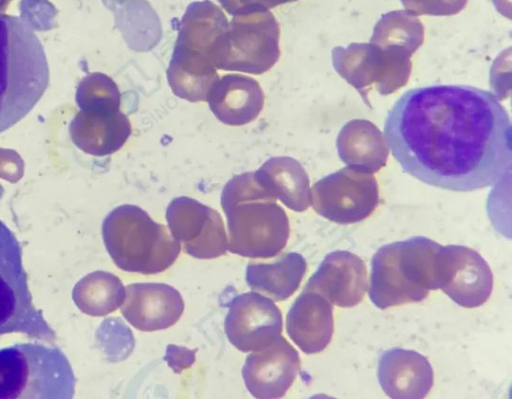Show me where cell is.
Masks as SVG:
<instances>
[{
	"label": "cell",
	"instance_id": "cell-1",
	"mask_svg": "<svg viewBox=\"0 0 512 399\" xmlns=\"http://www.w3.org/2000/svg\"><path fill=\"white\" fill-rule=\"evenodd\" d=\"M511 132L496 96L454 84L407 90L384 124L387 144L406 173L456 192L492 186L510 172Z\"/></svg>",
	"mask_w": 512,
	"mask_h": 399
},
{
	"label": "cell",
	"instance_id": "cell-2",
	"mask_svg": "<svg viewBox=\"0 0 512 399\" xmlns=\"http://www.w3.org/2000/svg\"><path fill=\"white\" fill-rule=\"evenodd\" d=\"M228 24L224 12L209 0L188 5L167 68L168 84L177 97L194 103L207 100L219 78L216 59Z\"/></svg>",
	"mask_w": 512,
	"mask_h": 399
},
{
	"label": "cell",
	"instance_id": "cell-3",
	"mask_svg": "<svg viewBox=\"0 0 512 399\" xmlns=\"http://www.w3.org/2000/svg\"><path fill=\"white\" fill-rule=\"evenodd\" d=\"M220 202L231 253L267 259L285 248L290 234L286 212L261 187L254 172L232 177L223 187Z\"/></svg>",
	"mask_w": 512,
	"mask_h": 399
},
{
	"label": "cell",
	"instance_id": "cell-4",
	"mask_svg": "<svg viewBox=\"0 0 512 399\" xmlns=\"http://www.w3.org/2000/svg\"><path fill=\"white\" fill-rule=\"evenodd\" d=\"M48 84L47 57L31 24L0 14V133L35 107Z\"/></svg>",
	"mask_w": 512,
	"mask_h": 399
},
{
	"label": "cell",
	"instance_id": "cell-5",
	"mask_svg": "<svg viewBox=\"0 0 512 399\" xmlns=\"http://www.w3.org/2000/svg\"><path fill=\"white\" fill-rule=\"evenodd\" d=\"M440 244L424 236L381 246L371 260L369 298L384 310L424 300L437 290Z\"/></svg>",
	"mask_w": 512,
	"mask_h": 399
},
{
	"label": "cell",
	"instance_id": "cell-6",
	"mask_svg": "<svg viewBox=\"0 0 512 399\" xmlns=\"http://www.w3.org/2000/svg\"><path fill=\"white\" fill-rule=\"evenodd\" d=\"M102 231L112 260L129 273H161L173 265L181 251L180 243L167 227L136 205L113 209L105 218Z\"/></svg>",
	"mask_w": 512,
	"mask_h": 399
},
{
	"label": "cell",
	"instance_id": "cell-7",
	"mask_svg": "<svg viewBox=\"0 0 512 399\" xmlns=\"http://www.w3.org/2000/svg\"><path fill=\"white\" fill-rule=\"evenodd\" d=\"M75 385L58 347L17 343L0 349V399H71Z\"/></svg>",
	"mask_w": 512,
	"mask_h": 399
},
{
	"label": "cell",
	"instance_id": "cell-8",
	"mask_svg": "<svg viewBox=\"0 0 512 399\" xmlns=\"http://www.w3.org/2000/svg\"><path fill=\"white\" fill-rule=\"evenodd\" d=\"M19 332L53 343L56 334L33 303L22 263V249L0 220V336Z\"/></svg>",
	"mask_w": 512,
	"mask_h": 399
},
{
	"label": "cell",
	"instance_id": "cell-9",
	"mask_svg": "<svg viewBox=\"0 0 512 399\" xmlns=\"http://www.w3.org/2000/svg\"><path fill=\"white\" fill-rule=\"evenodd\" d=\"M280 28L269 11L233 16L222 39L217 69L260 75L278 61Z\"/></svg>",
	"mask_w": 512,
	"mask_h": 399
},
{
	"label": "cell",
	"instance_id": "cell-10",
	"mask_svg": "<svg viewBox=\"0 0 512 399\" xmlns=\"http://www.w3.org/2000/svg\"><path fill=\"white\" fill-rule=\"evenodd\" d=\"M331 57L335 71L368 105L367 93L372 86L381 95H390L406 85L412 70L411 57L370 42L336 46Z\"/></svg>",
	"mask_w": 512,
	"mask_h": 399
},
{
	"label": "cell",
	"instance_id": "cell-11",
	"mask_svg": "<svg viewBox=\"0 0 512 399\" xmlns=\"http://www.w3.org/2000/svg\"><path fill=\"white\" fill-rule=\"evenodd\" d=\"M310 203L329 221L357 223L378 206V183L372 173L347 166L318 180L311 189Z\"/></svg>",
	"mask_w": 512,
	"mask_h": 399
},
{
	"label": "cell",
	"instance_id": "cell-12",
	"mask_svg": "<svg viewBox=\"0 0 512 399\" xmlns=\"http://www.w3.org/2000/svg\"><path fill=\"white\" fill-rule=\"evenodd\" d=\"M437 289L464 308L483 305L493 290V273L474 249L462 245H440L436 263Z\"/></svg>",
	"mask_w": 512,
	"mask_h": 399
},
{
	"label": "cell",
	"instance_id": "cell-13",
	"mask_svg": "<svg viewBox=\"0 0 512 399\" xmlns=\"http://www.w3.org/2000/svg\"><path fill=\"white\" fill-rule=\"evenodd\" d=\"M166 221L173 238L194 258L213 259L228 250L221 215L198 200L187 196L174 198L167 206Z\"/></svg>",
	"mask_w": 512,
	"mask_h": 399
},
{
	"label": "cell",
	"instance_id": "cell-14",
	"mask_svg": "<svg viewBox=\"0 0 512 399\" xmlns=\"http://www.w3.org/2000/svg\"><path fill=\"white\" fill-rule=\"evenodd\" d=\"M282 328V314L277 305L253 291L233 298L224 322L229 342L242 352L264 348L281 335Z\"/></svg>",
	"mask_w": 512,
	"mask_h": 399
},
{
	"label": "cell",
	"instance_id": "cell-15",
	"mask_svg": "<svg viewBox=\"0 0 512 399\" xmlns=\"http://www.w3.org/2000/svg\"><path fill=\"white\" fill-rule=\"evenodd\" d=\"M296 349L282 336L250 353L242 368L247 390L256 398H280L293 384L300 370Z\"/></svg>",
	"mask_w": 512,
	"mask_h": 399
},
{
	"label": "cell",
	"instance_id": "cell-16",
	"mask_svg": "<svg viewBox=\"0 0 512 399\" xmlns=\"http://www.w3.org/2000/svg\"><path fill=\"white\" fill-rule=\"evenodd\" d=\"M367 287L364 261L352 252L336 250L324 257L304 288L321 294L333 305L349 308L363 300Z\"/></svg>",
	"mask_w": 512,
	"mask_h": 399
},
{
	"label": "cell",
	"instance_id": "cell-17",
	"mask_svg": "<svg viewBox=\"0 0 512 399\" xmlns=\"http://www.w3.org/2000/svg\"><path fill=\"white\" fill-rule=\"evenodd\" d=\"M121 304L124 318L146 332L167 329L182 316L184 301L173 286L165 283H133L125 289Z\"/></svg>",
	"mask_w": 512,
	"mask_h": 399
},
{
	"label": "cell",
	"instance_id": "cell-18",
	"mask_svg": "<svg viewBox=\"0 0 512 399\" xmlns=\"http://www.w3.org/2000/svg\"><path fill=\"white\" fill-rule=\"evenodd\" d=\"M378 382L390 398L420 399L433 386V369L424 355L415 350L391 348L378 358Z\"/></svg>",
	"mask_w": 512,
	"mask_h": 399
},
{
	"label": "cell",
	"instance_id": "cell-19",
	"mask_svg": "<svg viewBox=\"0 0 512 399\" xmlns=\"http://www.w3.org/2000/svg\"><path fill=\"white\" fill-rule=\"evenodd\" d=\"M286 331L305 354L322 352L334 332L333 304L304 288L287 313Z\"/></svg>",
	"mask_w": 512,
	"mask_h": 399
},
{
	"label": "cell",
	"instance_id": "cell-20",
	"mask_svg": "<svg viewBox=\"0 0 512 399\" xmlns=\"http://www.w3.org/2000/svg\"><path fill=\"white\" fill-rule=\"evenodd\" d=\"M206 101L220 122L242 126L258 117L264 106V93L254 78L227 74L214 83Z\"/></svg>",
	"mask_w": 512,
	"mask_h": 399
},
{
	"label": "cell",
	"instance_id": "cell-21",
	"mask_svg": "<svg viewBox=\"0 0 512 399\" xmlns=\"http://www.w3.org/2000/svg\"><path fill=\"white\" fill-rule=\"evenodd\" d=\"M336 148L343 163L372 174L386 165L389 155L383 133L365 119L346 122L336 138Z\"/></svg>",
	"mask_w": 512,
	"mask_h": 399
},
{
	"label": "cell",
	"instance_id": "cell-22",
	"mask_svg": "<svg viewBox=\"0 0 512 399\" xmlns=\"http://www.w3.org/2000/svg\"><path fill=\"white\" fill-rule=\"evenodd\" d=\"M254 176L261 187L275 200L296 212L308 209L311 202L310 180L299 161L288 156L265 161Z\"/></svg>",
	"mask_w": 512,
	"mask_h": 399
},
{
	"label": "cell",
	"instance_id": "cell-23",
	"mask_svg": "<svg viewBox=\"0 0 512 399\" xmlns=\"http://www.w3.org/2000/svg\"><path fill=\"white\" fill-rule=\"evenodd\" d=\"M307 262L296 252H289L270 263H252L246 267L247 285L273 301H284L299 288Z\"/></svg>",
	"mask_w": 512,
	"mask_h": 399
},
{
	"label": "cell",
	"instance_id": "cell-24",
	"mask_svg": "<svg viewBox=\"0 0 512 399\" xmlns=\"http://www.w3.org/2000/svg\"><path fill=\"white\" fill-rule=\"evenodd\" d=\"M80 146L90 154L105 156L118 151L132 133L128 117L120 112L82 116L79 120Z\"/></svg>",
	"mask_w": 512,
	"mask_h": 399
},
{
	"label": "cell",
	"instance_id": "cell-25",
	"mask_svg": "<svg viewBox=\"0 0 512 399\" xmlns=\"http://www.w3.org/2000/svg\"><path fill=\"white\" fill-rule=\"evenodd\" d=\"M424 27L419 18L406 10L381 16L373 28L370 43L411 57L423 44Z\"/></svg>",
	"mask_w": 512,
	"mask_h": 399
},
{
	"label": "cell",
	"instance_id": "cell-26",
	"mask_svg": "<svg viewBox=\"0 0 512 399\" xmlns=\"http://www.w3.org/2000/svg\"><path fill=\"white\" fill-rule=\"evenodd\" d=\"M125 297L121 280L106 272L90 275L85 284V306L95 315H104L116 310Z\"/></svg>",
	"mask_w": 512,
	"mask_h": 399
},
{
	"label": "cell",
	"instance_id": "cell-27",
	"mask_svg": "<svg viewBox=\"0 0 512 399\" xmlns=\"http://www.w3.org/2000/svg\"><path fill=\"white\" fill-rule=\"evenodd\" d=\"M81 99L90 110L111 113L119 111L121 94L110 77L94 73L84 81Z\"/></svg>",
	"mask_w": 512,
	"mask_h": 399
},
{
	"label": "cell",
	"instance_id": "cell-28",
	"mask_svg": "<svg viewBox=\"0 0 512 399\" xmlns=\"http://www.w3.org/2000/svg\"><path fill=\"white\" fill-rule=\"evenodd\" d=\"M406 11L418 15L451 16L464 9L468 0H400Z\"/></svg>",
	"mask_w": 512,
	"mask_h": 399
},
{
	"label": "cell",
	"instance_id": "cell-29",
	"mask_svg": "<svg viewBox=\"0 0 512 399\" xmlns=\"http://www.w3.org/2000/svg\"><path fill=\"white\" fill-rule=\"evenodd\" d=\"M296 0H276L277 2V5H281V4H285V3H290V2H294Z\"/></svg>",
	"mask_w": 512,
	"mask_h": 399
}]
</instances>
